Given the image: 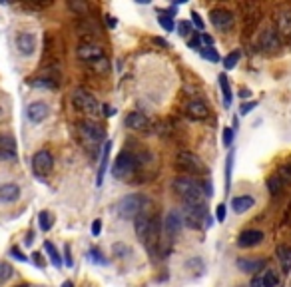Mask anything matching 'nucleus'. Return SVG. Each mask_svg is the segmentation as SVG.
Segmentation results:
<instances>
[{"mask_svg":"<svg viewBox=\"0 0 291 287\" xmlns=\"http://www.w3.org/2000/svg\"><path fill=\"white\" fill-rule=\"evenodd\" d=\"M148 208H150V202H148L144 212L134 219L136 221L134 227H136L138 239L148 247V251H158V245H160V221L156 219V215L152 214Z\"/></svg>","mask_w":291,"mask_h":287,"instance_id":"1","label":"nucleus"},{"mask_svg":"<svg viewBox=\"0 0 291 287\" xmlns=\"http://www.w3.org/2000/svg\"><path fill=\"white\" fill-rule=\"evenodd\" d=\"M173 191L184 199V204H203L206 186L192 176H180L173 180Z\"/></svg>","mask_w":291,"mask_h":287,"instance_id":"2","label":"nucleus"},{"mask_svg":"<svg viewBox=\"0 0 291 287\" xmlns=\"http://www.w3.org/2000/svg\"><path fill=\"white\" fill-rule=\"evenodd\" d=\"M146 206H148V199L142 193H130V195H124L118 202L116 210L122 219H136L146 210Z\"/></svg>","mask_w":291,"mask_h":287,"instance_id":"3","label":"nucleus"},{"mask_svg":"<svg viewBox=\"0 0 291 287\" xmlns=\"http://www.w3.org/2000/svg\"><path fill=\"white\" fill-rule=\"evenodd\" d=\"M182 219L192 229H201V227L210 225V215H208V210L203 204H186L184 212H182Z\"/></svg>","mask_w":291,"mask_h":287,"instance_id":"4","label":"nucleus"},{"mask_svg":"<svg viewBox=\"0 0 291 287\" xmlns=\"http://www.w3.org/2000/svg\"><path fill=\"white\" fill-rule=\"evenodd\" d=\"M140 166V160L138 156H134L132 152L124 150L118 154V158L114 160V166H112V176L118 178V180H126L130 178L132 174H136V169Z\"/></svg>","mask_w":291,"mask_h":287,"instance_id":"5","label":"nucleus"},{"mask_svg":"<svg viewBox=\"0 0 291 287\" xmlns=\"http://www.w3.org/2000/svg\"><path fill=\"white\" fill-rule=\"evenodd\" d=\"M72 104L78 112H82V114H86V116H96L98 112H100V102L96 100V96L86 92V90H82V88H78V90L74 92Z\"/></svg>","mask_w":291,"mask_h":287,"instance_id":"6","label":"nucleus"},{"mask_svg":"<svg viewBox=\"0 0 291 287\" xmlns=\"http://www.w3.org/2000/svg\"><path fill=\"white\" fill-rule=\"evenodd\" d=\"M76 128H78V132H80V136L88 144H94V146H96V144L104 142V138H106L104 128L98 126L96 122H92V120H80Z\"/></svg>","mask_w":291,"mask_h":287,"instance_id":"7","label":"nucleus"},{"mask_svg":"<svg viewBox=\"0 0 291 287\" xmlns=\"http://www.w3.org/2000/svg\"><path fill=\"white\" fill-rule=\"evenodd\" d=\"M52 167H54V160H52V154H50V152L40 150V152H36V154L32 156V171H34L36 176H40V178L48 176L50 171H52Z\"/></svg>","mask_w":291,"mask_h":287,"instance_id":"8","label":"nucleus"},{"mask_svg":"<svg viewBox=\"0 0 291 287\" xmlns=\"http://www.w3.org/2000/svg\"><path fill=\"white\" fill-rule=\"evenodd\" d=\"M176 166L180 167L182 171H186L188 176H192V178H194V174L203 171V166H201L199 158L194 156V154H190V152H180V154H178V162H176Z\"/></svg>","mask_w":291,"mask_h":287,"instance_id":"9","label":"nucleus"},{"mask_svg":"<svg viewBox=\"0 0 291 287\" xmlns=\"http://www.w3.org/2000/svg\"><path fill=\"white\" fill-rule=\"evenodd\" d=\"M210 22L218 30H229L236 22V16H234V12H229L225 8H214L210 12Z\"/></svg>","mask_w":291,"mask_h":287,"instance_id":"10","label":"nucleus"},{"mask_svg":"<svg viewBox=\"0 0 291 287\" xmlns=\"http://www.w3.org/2000/svg\"><path fill=\"white\" fill-rule=\"evenodd\" d=\"M257 44H259V48H261L264 52H277V50L281 48V40H279V34H277L273 28H266V30H261V34H259Z\"/></svg>","mask_w":291,"mask_h":287,"instance_id":"11","label":"nucleus"},{"mask_svg":"<svg viewBox=\"0 0 291 287\" xmlns=\"http://www.w3.org/2000/svg\"><path fill=\"white\" fill-rule=\"evenodd\" d=\"M182 223H184V219H182V215L178 214V212H168L166 217H164V234H166V238L168 241H173V238L180 234V229H182Z\"/></svg>","mask_w":291,"mask_h":287,"instance_id":"12","label":"nucleus"},{"mask_svg":"<svg viewBox=\"0 0 291 287\" xmlns=\"http://www.w3.org/2000/svg\"><path fill=\"white\" fill-rule=\"evenodd\" d=\"M76 56L82 60V62H88V64H92V62H96L100 58H104V50L98 46V44H80V46L76 48Z\"/></svg>","mask_w":291,"mask_h":287,"instance_id":"13","label":"nucleus"},{"mask_svg":"<svg viewBox=\"0 0 291 287\" xmlns=\"http://www.w3.org/2000/svg\"><path fill=\"white\" fill-rule=\"evenodd\" d=\"M16 160V140L10 134H0V162Z\"/></svg>","mask_w":291,"mask_h":287,"instance_id":"14","label":"nucleus"},{"mask_svg":"<svg viewBox=\"0 0 291 287\" xmlns=\"http://www.w3.org/2000/svg\"><path fill=\"white\" fill-rule=\"evenodd\" d=\"M124 124L130 128V130H136V132H148L150 128H152V122L150 118L142 114V112H130L126 120H124Z\"/></svg>","mask_w":291,"mask_h":287,"instance_id":"15","label":"nucleus"},{"mask_svg":"<svg viewBox=\"0 0 291 287\" xmlns=\"http://www.w3.org/2000/svg\"><path fill=\"white\" fill-rule=\"evenodd\" d=\"M16 50L22 56H32L36 50V36L32 32H18L16 34Z\"/></svg>","mask_w":291,"mask_h":287,"instance_id":"16","label":"nucleus"},{"mask_svg":"<svg viewBox=\"0 0 291 287\" xmlns=\"http://www.w3.org/2000/svg\"><path fill=\"white\" fill-rule=\"evenodd\" d=\"M264 232L261 229H245L238 236V245L240 247H255L264 241Z\"/></svg>","mask_w":291,"mask_h":287,"instance_id":"17","label":"nucleus"},{"mask_svg":"<svg viewBox=\"0 0 291 287\" xmlns=\"http://www.w3.org/2000/svg\"><path fill=\"white\" fill-rule=\"evenodd\" d=\"M48 106L44 104V102H32L28 108H26V116L28 120L32 122V124H40V122H44L46 116H48Z\"/></svg>","mask_w":291,"mask_h":287,"instance_id":"18","label":"nucleus"},{"mask_svg":"<svg viewBox=\"0 0 291 287\" xmlns=\"http://www.w3.org/2000/svg\"><path fill=\"white\" fill-rule=\"evenodd\" d=\"M186 114L192 120H206L210 116V108L201 100H190L188 106H186Z\"/></svg>","mask_w":291,"mask_h":287,"instance_id":"19","label":"nucleus"},{"mask_svg":"<svg viewBox=\"0 0 291 287\" xmlns=\"http://www.w3.org/2000/svg\"><path fill=\"white\" fill-rule=\"evenodd\" d=\"M110 152H112V142H106L104 148H102V158H100V167H98V178H96L98 186H102L104 176H106L108 166H110Z\"/></svg>","mask_w":291,"mask_h":287,"instance_id":"20","label":"nucleus"},{"mask_svg":"<svg viewBox=\"0 0 291 287\" xmlns=\"http://www.w3.org/2000/svg\"><path fill=\"white\" fill-rule=\"evenodd\" d=\"M20 197V188L16 184H2L0 186V204H12Z\"/></svg>","mask_w":291,"mask_h":287,"instance_id":"21","label":"nucleus"},{"mask_svg":"<svg viewBox=\"0 0 291 287\" xmlns=\"http://www.w3.org/2000/svg\"><path fill=\"white\" fill-rule=\"evenodd\" d=\"M275 255H277V262L281 265V271H283V273H291V247L289 245H277V247H275Z\"/></svg>","mask_w":291,"mask_h":287,"instance_id":"22","label":"nucleus"},{"mask_svg":"<svg viewBox=\"0 0 291 287\" xmlns=\"http://www.w3.org/2000/svg\"><path fill=\"white\" fill-rule=\"evenodd\" d=\"M253 206H255V199H253L251 195H238V197L231 199V210H234L236 214H245V212H249Z\"/></svg>","mask_w":291,"mask_h":287,"instance_id":"23","label":"nucleus"},{"mask_svg":"<svg viewBox=\"0 0 291 287\" xmlns=\"http://www.w3.org/2000/svg\"><path fill=\"white\" fill-rule=\"evenodd\" d=\"M236 265H238V269L243 271V273H255V271H259V269L266 265V262H264V260H251V257H240V260L236 262Z\"/></svg>","mask_w":291,"mask_h":287,"instance_id":"24","label":"nucleus"},{"mask_svg":"<svg viewBox=\"0 0 291 287\" xmlns=\"http://www.w3.org/2000/svg\"><path fill=\"white\" fill-rule=\"evenodd\" d=\"M277 32L285 38H291V10H283L277 14Z\"/></svg>","mask_w":291,"mask_h":287,"instance_id":"25","label":"nucleus"},{"mask_svg":"<svg viewBox=\"0 0 291 287\" xmlns=\"http://www.w3.org/2000/svg\"><path fill=\"white\" fill-rule=\"evenodd\" d=\"M219 88H221V94H223V106L229 108L231 106V100H234V94H231V86H229V80L225 74H219Z\"/></svg>","mask_w":291,"mask_h":287,"instance_id":"26","label":"nucleus"},{"mask_svg":"<svg viewBox=\"0 0 291 287\" xmlns=\"http://www.w3.org/2000/svg\"><path fill=\"white\" fill-rule=\"evenodd\" d=\"M44 249H46V253H48L52 265H54L56 269H60V267H62V257H60L58 249L54 247V243H52V241H44Z\"/></svg>","mask_w":291,"mask_h":287,"instance_id":"27","label":"nucleus"},{"mask_svg":"<svg viewBox=\"0 0 291 287\" xmlns=\"http://www.w3.org/2000/svg\"><path fill=\"white\" fill-rule=\"evenodd\" d=\"M28 84L34 88H48V90H56V86H58L52 78H32V80H28Z\"/></svg>","mask_w":291,"mask_h":287,"instance_id":"28","label":"nucleus"},{"mask_svg":"<svg viewBox=\"0 0 291 287\" xmlns=\"http://www.w3.org/2000/svg\"><path fill=\"white\" fill-rule=\"evenodd\" d=\"M283 186H285V184L281 182V178H279L277 174H275V176H271V178L267 180V190H269L271 195H277L279 191L283 190Z\"/></svg>","mask_w":291,"mask_h":287,"instance_id":"29","label":"nucleus"},{"mask_svg":"<svg viewBox=\"0 0 291 287\" xmlns=\"http://www.w3.org/2000/svg\"><path fill=\"white\" fill-rule=\"evenodd\" d=\"M261 285L264 287H277L279 285V275L273 269H267L261 277Z\"/></svg>","mask_w":291,"mask_h":287,"instance_id":"30","label":"nucleus"},{"mask_svg":"<svg viewBox=\"0 0 291 287\" xmlns=\"http://www.w3.org/2000/svg\"><path fill=\"white\" fill-rule=\"evenodd\" d=\"M240 58H242L240 50H234V52H229V54L223 58V68H225V70H234V68H236V64L240 62Z\"/></svg>","mask_w":291,"mask_h":287,"instance_id":"31","label":"nucleus"},{"mask_svg":"<svg viewBox=\"0 0 291 287\" xmlns=\"http://www.w3.org/2000/svg\"><path fill=\"white\" fill-rule=\"evenodd\" d=\"M38 223H40V229L42 232H50L52 229V223H54V215L50 212H40L38 214Z\"/></svg>","mask_w":291,"mask_h":287,"instance_id":"32","label":"nucleus"},{"mask_svg":"<svg viewBox=\"0 0 291 287\" xmlns=\"http://www.w3.org/2000/svg\"><path fill=\"white\" fill-rule=\"evenodd\" d=\"M234 158L236 154L229 152L227 154V162H225V190L229 191V186H231V169H234Z\"/></svg>","mask_w":291,"mask_h":287,"instance_id":"33","label":"nucleus"},{"mask_svg":"<svg viewBox=\"0 0 291 287\" xmlns=\"http://www.w3.org/2000/svg\"><path fill=\"white\" fill-rule=\"evenodd\" d=\"M68 6H70V10H72L74 14H78V16L88 14V4H86V2H82V0H70V2H68Z\"/></svg>","mask_w":291,"mask_h":287,"instance_id":"34","label":"nucleus"},{"mask_svg":"<svg viewBox=\"0 0 291 287\" xmlns=\"http://www.w3.org/2000/svg\"><path fill=\"white\" fill-rule=\"evenodd\" d=\"M12 275H14V269L6 262H0V285H4L6 281H10Z\"/></svg>","mask_w":291,"mask_h":287,"instance_id":"35","label":"nucleus"},{"mask_svg":"<svg viewBox=\"0 0 291 287\" xmlns=\"http://www.w3.org/2000/svg\"><path fill=\"white\" fill-rule=\"evenodd\" d=\"M90 68H92V72H96V74H106V72L110 70V62L106 58H100V60L90 64Z\"/></svg>","mask_w":291,"mask_h":287,"instance_id":"36","label":"nucleus"},{"mask_svg":"<svg viewBox=\"0 0 291 287\" xmlns=\"http://www.w3.org/2000/svg\"><path fill=\"white\" fill-rule=\"evenodd\" d=\"M199 54H201V56H203L206 60H210V62H219V54L216 52V48H212V46H201Z\"/></svg>","mask_w":291,"mask_h":287,"instance_id":"37","label":"nucleus"},{"mask_svg":"<svg viewBox=\"0 0 291 287\" xmlns=\"http://www.w3.org/2000/svg\"><path fill=\"white\" fill-rule=\"evenodd\" d=\"M186 267H188L190 271H195V275H199V273L203 271V262H201L199 257H192V260L186 262Z\"/></svg>","mask_w":291,"mask_h":287,"instance_id":"38","label":"nucleus"},{"mask_svg":"<svg viewBox=\"0 0 291 287\" xmlns=\"http://www.w3.org/2000/svg\"><path fill=\"white\" fill-rule=\"evenodd\" d=\"M158 22L162 24V26H164V30H168V32L173 30V18H171V16L162 14V16H158Z\"/></svg>","mask_w":291,"mask_h":287,"instance_id":"39","label":"nucleus"},{"mask_svg":"<svg viewBox=\"0 0 291 287\" xmlns=\"http://www.w3.org/2000/svg\"><path fill=\"white\" fill-rule=\"evenodd\" d=\"M178 30H180L182 36H192V24L188 22V20H182V22L178 24Z\"/></svg>","mask_w":291,"mask_h":287,"instance_id":"40","label":"nucleus"},{"mask_svg":"<svg viewBox=\"0 0 291 287\" xmlns=\"http://www.w3.org/2000/svg\"><path fill=\"white\" fill-rule=\"evenodd\" d=\"M234 144V128H223V146L229 148Z\"/></svg>","mask_w":291,"mask_h":287,"instance_id":"41","label":"nucleus"},{"mask_svg":"<svg viewBox=\"0 0 291 287\" xmlns=\"http://www.w3.org/2000/svg\"><path fill=\"white\" fill-rule=\"evenodd\" d=\"M90 260L94 263H100V265H106V257H102L100 249H90Z\"/></svg>","mask_w":291,"mask_h":287,"instance_id":"42","label":"nucleus"},{"mask_svg":"<svg viewBox=\"0 0 291 287\" xmlns=\"http://www.w3.org/2000/svg\"><path fill=\"white\" fill-rule=\"evenodd\" d=\"M114 253H116L118 257H126V253H132V251H130V247H128V245H124V243H116V245H114Z\"/></svg>","mask_w":291,"mask_h":287,"instance_id":"43","label":"nucleus"},{"mask_svg":"<svg viewBox=\"0 0 291 287\" xmlns=\"http://www.w3.org/2000/svg\"><path fill=\"white\" fill-rule=\"evenodd\" d=\"M253 108H257V102H245V104H242V108H240V114H242V116H247Z\"/></svg>","mask_w":291,"mask_h":287,"instance_id":"44","label":"nucleus"},{"mask_svg":"<svg viewBox=\"0 0 291 287\" xmlns=\"http://www.w3.org/2000/svg\"><path fill=\"white\" fill-rule=\"evenodd\" d=\"M225 212H227V206H225V204H219L218 208H216V219H218V221H223V219H225Z\"/></svg>","mask_w":291,"mask_h":287,"instance_id":"45","label":"nucleus"},{"mask_svg":"<svg viewBox=\"0 0 291 287\" xmlns=\"http://www.w3.org/2000/svg\"><path fill=\"white\" fill-rule=\"evenodd\" d=\"M192 20H194V24H195V28H197V30H203V28H206V24H203V20H201V16H199L195 10L192 12Z\"/></svg>","mask_w":291,"mask_h":287,"instance_id":"46","label":"nucleus"},{"mask_svg":"<svg viewBox=\"0 0 291 287\" xmlns=\"http://www.w3.org/2000/svg\"><path fill=\"white\" fill-rule=\"evenodd\" d=\"M10 255H12L14 260H18V262H22V263L28 262V257L22 255V253H20V249H16V247H12V249H10Z\"/></svg>","mask_w":291,"mask_h":287,"instance_id":"47","label":"nucleus"},{"mask_svg":"<svg viewBox=\"0 0 291 287\" xmlns=\"http://www.w3.org/2000/svg\"><path fill=\"white\" fill-rule=\"evenodd\" d=\"M64 263H66L68 267L74 265V260H72V255H70V245H64Z\"/></svg>","mask_w":291,"mask_h":287,"instance_id":"48","label":"nucleus"},{"mask_svg":"<svg viewBox=\"0 0 291 287\" xmlns=\"http://www.w3.org/2000/svg\"><path fill=\"white\" fill-rule=\"evenodd\" d=\"M100 232H102V219H94V223H92V236H100Z\"/></svg>","mask_w":291,"mask_h":287,"instance_id":"49","label":"nucleus"},{"mask_svg":"<svg viewBox=\"0 0 291 287\" xmlns=\"http://www.w3.org/2000/svg\"><path fill=\"white\" fill-rule=\"evenodd\" d=\"M199 42H201V38H199L197 34H194V36L190 38V42H188V46H192V48H199V50H201V46H199Z\"/></svg>","mask_w":291,"mask_h":287,"instance_id":"50","label":"nucleus"},{"mask_svg":"<svg viewBox=\"0 0 291 287\" xmlns=\"http://www.w3.org/2000/svg\"><path fill=\"white\" fill-rule=\"evenodd\" d=\"M199 38H201V42H203V44H208V46H212V44H214V38H212L210 34H201Z\"/></svg>","mask_w":291,"mask_h":287,"instance_id":"51","label":"nucleus"},{"mask_svg":"<svg viewBox=\"0 0 291 287\" xmlns=\"http://www.w3.org/2000/svg\"><path fill=\"white\" fill-rule=\"evenodd\" d=\"M116 114V108H112V106H104V116H114Z\"/></svg>","mask_w":291,"mask_h":287,"instance_id":"52","label":"nucleus"},{"mask_svg":"<svg viewBox=\"0 0 291 287\" xmlns=\"http://www.w3.org/2000/svg\"><path fill=\"white\" fill-rule=\"evenodd\" d=\"M249 287H264L261 285V277H253V281H251V285Z\"/></svg>","mask_w":291,"mask_h":287,"instance_id":"53","label":"nucleus"},{"mask_svg":"<svg viewBox=\"0 0 291 287\" xmlns=\"http://www.w3.org/2000/svg\"><path fill=\"white\" fill-rule=\"evenodd\" d=\"M154 42H156V44H160V46H168V42H166V40H162V38H154Z\"/></svg>","mask_w":291,"mask_h":287,"instance_id":"54","label":"nucleus"},{"mask_svg":"<svg viewBox=\"0 0 291 287\" xmlns=\"http://www.w3.org/2000/svg\"><path fill=\"white\" fill-rule=\"evenodd\" d=\"M106 22H108V26H112V28L116 26V20H114V18H110V14H108V18H106Z\"/></svg>","mask_w":291,"mask_h":287,"instance_id":"55","label":"nucleus"},{"mask_svg":"<svg viewBox=\"0 0 291 287\" xmlns=\"http://www.w3.org/2000/svg\"><path fill=\"white\" fill-rule=\"evenodd\" d=\"M240 94H242V98H243V100H247V98H249V96H251V92H249V90H242V92H240Z\"/></svg>","mask_w":291,"mask_h":287,"instance_id":"56","label":"nucleus"},{"mask_svg":"<svg viewBox=\"0 0 291 287\" xmlns=\"http://www.w3.org/2000/svg\"><path fill=\"white\" fill-rule=\"evenodd\" d=\"M34 262H36V265H42V260H40V253H34Z\"/></svg>","mask_w":291,"mask_h":287,"instance_id":"57","label":"nucleus"},{"mask_svg":"<svg viewBox=\"0 0 291 287\" xmlns=\"http://www.w3.org/2000/svg\"><path fill=\"white\" fill-rule=\"evenodd\" d=\"M34 236H32V234H28V236H26V243H28V245H30V243H32V241H34Z\"/></svg>","mask_w":291,"mask_h":287,"instance_id":"58","label":"nucleus"},{"mask_svg":"<svg viewBox=\"0 0 291 287\" xmlns=\"http://www.w3.org/2000/svg\"><path fill=\"white\" fill-rule=\"evenodd\" d=\"M62 287H74V283H72V281H64V283H62Z\"/></svg>","mask_w":291,"mask_h":287,"instance_id":"59","label":"nucleus"},{"mask_svg":"<svg viewBox=\"0 0 291 287\" xmlns=\"http://www.w3.org/2000/svg\"><path fill=\"white\" fill-rule=\"evenodd\" d=\"M16 287H28V285H24V283H22V285H16Z\"/></svg>","mask_w":291,"mask_h":287,"instance_id":"60","label":"nucleus"}]
</instances>
